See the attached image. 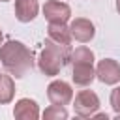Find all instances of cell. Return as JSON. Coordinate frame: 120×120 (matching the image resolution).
<instances>
[{"label": "cell", "instance_id": "4", "mask_svg": "<svg viewBox=\"0 0 120 120\" xmlns=\"http://www.w3.org/2000/svg\"><path fill=\"white\" fill-rule=\"evenodd\" d=\"M47 98L52 105H68L71 99H73V90H71V84L62 81V79H56L52 81L49 86H47Z\"/></svg>", "mask_w": 120, "mask_h": 120}, {"label": "cell", "instance_id": "5", "mask_svg": "<svg viewBox=\"0 0 120 120\" xmlns=\"http://www.w3.org/2000/svg\"><path fill=\"white\" fill-rule=\"evenodd\" d=\"M96 77L103 84H116L120 82V64L112 58H103L99 60L96 68Z\"/></svg>", "mask_w": 120, "mask_h": 120}, {"label": "cell", "instance_id": "2", "mask_svg": "<svg viewBox=\"0 0 120 120\" xmlns=\"http://www.w3.org/2000/svg\"><path fill=\"white\" fill-rule=\"evenodd\" d=\"M69 56H71L69 45H62V43H56L51 38H47L43 43V49L39 52L38 66H39L41 73H45L47 77H54L69 62Z\"/></svg>", "mask_w": 120, "mask_h": 120}, {"label": "cell", "instance_id": "10", "mask_svg": "<svg viewBox=\"0 0 120 120\" xmlns=\"http://www.w3.org/2000/svg\"><path fill=\"white\" fill-rule=\"evenodd\" d=\"M39 4L38 0H15V17L21 22H30L38 17Z\"/></svg>", "mask_w": 120, "mask_h": 120}, {"label": "cell", "instance_id": "9", "mask_svg": "<svg viewBox=\"0 0 120 120\" xmlns=\"http://www.w3.org/2000/svg\"><path fill=\"white\" fill-rule=\"evenodd\" d=\"M71 79H73V82L77 86H88L96 79L94 64H90V62H75L73 64V75H71Z\"/></svg>", "mask_w": 120, "mask_h": 120}, {"label": "cell", "instance_id": "14", "mask_svg": "<svg viewBox=\"0 0 120 120\" xmlns=\"http://www.w3.org/2000/svg\"><path fill=\"white\" fill-rule=\"evenodd\" d=\"M41 116L45 120H66L68 118V111H66L64 105H52L51 103V107H47Z\"/></svg>", "mask_w": 120, "mask_h": 120}, {"label": "cell", "instance_id": "16", "mask_svg": "<svg viewBox=\"0 0 120 120\" xmlns=\"http://www.w3.org/2000/svg\"><path fill=\"white\" fill-rule=\"evenodd\" d=\"M4 43V34H2V30H0V45Z\"/></svg>", "mask_w": 120, "mask_h": 120}, {"label": "cell", "instance_id": "8", "mask_svg": "<svg viewBox=\"0 0 120 120\" xmlns=\"http://www.w3.org/2000/svg\"><path fill=\"white\" fill-rule=\"evenodd\" d=\"M13 116L19 120H38L39 118V107L30 98H21L13 107Z\"/></svg>", "mask_w": 120, "mask_h": 120}, {"label": "cell", "instance_id": "15", "mask_svg": "<svg viewBox=\"0 0 120 120\" xmlns=\"http://www.w3.org/2000/svg\"><path fill=\"white\" fill-rule=\"evenodd\" d=\"M111 107H112V111L120 116V86H116V88L111 92Z\"/></svg>", "mask_w": 120, "mask_h": 120}, {"label": "cell", "instance_id": "1", "mask_svg": "<svg viewBox=\"0 0 120 120\" xmlns=\"http://www.w3.org/2000/svg\"><path fill=\"white\" fill-rule=\"evenodd\" d=\"M0 64L11 77L21 79L34 68V52L22 41L9 39L0 45Z\"/></svg>", "mask_w": 120, "mask_h": 120}, {"label": "cell", "instance_id": "6", "mask_svg": "<svg viewBox=\"0 0 120 120\" xmlns=\"http://www.w3.org/2000/svg\"><path fill=\"white\" fill-rule=\"evenodd\" d=\"M43 15L49 22H68L71 17V8L66 2L47 0L43 6Z\"/></svg>", "mask_w": 120, "mask_h": 120}, {"label": "cell", "instance_id": "7", "mask_svg": "<svg viewBox=\"0 0 120 120\" xmlns=\"http://www.w3.org/2000/svg\"><path fill=\"white\" fill-rule=\"evenodd\" d=\"M69 30H71V38L79 43H88L94 36H96V26L90 19H84V17H77L71 21L69 24Z\"/></svg>", "mask_w": 120, "mask_h": 120}, {"label": "cell", "instance_id": "13", "mask_svg": "<svg viewBox=\"0 0 120 120\" xmlns=\"http://www.w3.org/2000/svg\"><path fill=\"white\" fill-rule=\"evenodd\" d=\"M69 62H71V64H75V62H90V64H94V52H92L88 47L81 45V47H77V49L71 51Z\"/></svg>", "mask_w": 120, "mask_h": 120}, {"label": "cell", "instance_id": "11", "mask_svg": "<svg viewBox=\"0 0 120 120\" xmlns=\"http://www.w3.org/2000/svg\"><path fill=\"white\" fill-rule=\"evenodd\" d=\"M47 34L52 41L56 43H62V45H71V30L66 22H49V28H47Z\"/></svg>", "mask_w": 120, "mask_h": 120}, {"label": "cell", "instance_id": "12", "mask_svg": "<svg viewBox=\"0 0 120 120\" xmlns=\"http://www.w3.org/2000/svg\"><path fill=\"white\" fill-rule=\"evenodd\" d=\"M15 96V82L11 75L0 73V105H6Z\"/></svg>", "mask_w": 120, "mask_h": 120}, {"label": "cell", "instance_id": "3", "mask_svg": "<svg viewBox=\"0 0 120 120\" xmlns=\"http://www.w3.org/2000/svg\"><path fill=\"white\" fill-rule=\"evenodd\" d=\"M98 109H99V98L92 90H81L73 99V111L79 116L92 118V114L98 112Z\"/></svg>", "mask_w": 120, "mask_h": 120}, {"label": "cell", "instance_id": "18", "mask_svg": "<svg viewBox=\"0 0 120 120\" xmlns=\"http://www.w3.org/2000/svg\"><path fill=\"white\" fill-rule=\"evenodd\" d=\"M0 2H8V0H0Z\"/></svg>", "mask_w": 120, "mask_h": 120}, {"label": "cell", "instance_id": "17", "mask_svg": "<svg viewBox=\"0 0 120 120\" xmlns=\"http://www.w3.org/2000/svg\"><path fill=\"white\" fill-rule=\"evenodd\" d=\"M116 11L120 13V0H116Z\"/></svg>", "mask_w": 120, "mask_h": 120}]
</instances>
